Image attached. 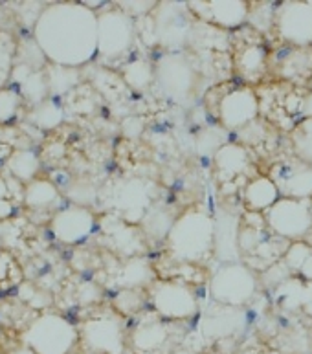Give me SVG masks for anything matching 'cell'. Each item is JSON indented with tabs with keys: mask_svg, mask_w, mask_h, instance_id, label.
Returning <instances> with one entry per match:
<instances>
[{
	"mask_svg": "<svg viewBox=\"0 0 312 354\" xmlns=\"http://www.w3.org/2000/svg\"><path fill=\"white\" fill-rule=\"evenodd\" d=\"M122 77L129 88L142 92L154 83V66L145 59H134L131 63L123 64Z\"/></svg>",
	"mask_w": 312,
	"mask_h": 354,
	"instance_id": "83f0119b",
	"label": "cell"
},
{
	"mask_svg": "<svg viewBox=\"0 0 312 354\" xmlns=\"http://www.w3.org/2000/svg\"><path fill=\"white\" fill-rule=\"evenodd\" d=\"M154 83L162 94L176 105L190 106L195 101L199 75L185 53L165 52L154 64Z\"/></svg>",
	"mask_w": 312,
	"mask_h": 354,
	"instance_id": "3957f363",
	"label": "cell"
},
{
	"mask_svg": "<svg viewBox=\"0 0 312 354\" xmlns=\"http://www.w3.org/2000/svg\"><path fill=\"white\" fill-rule=\"evenodd\" d=\"M8 169L21 182H33L39 173V156L33 151H13L8 158Z\"/></svg>",
	"mask_w": 312,
	"mask_h": 354,
	"instance_id": "484cf974",
	"label": "cell"
},
{
	"mask_svg": "<svg viewBox=\"0 0 312 354\" xmlns=\"http://www.w3.org/2000/svg\"><path fill=\"white\" fill-rule=\"evenodd\" d=\"M257 292V277L243 263L221 265L210 279V297L219 305L244 307Z\"/></svg>",
	"mask_w": 312,
	"mask_h": 354,
	"instance_id": "52a82bcc",
	"label": "cell"
},
{
	"mask_svg": "<svg viewBox=\"0 0 312 354\" xmlns=\"http://www.w3.org/2000/svg\"><path fill=\"white\" fill-rule=\"evenodd\" d=\"M281 74L286 77H296L312 68V53L305 52V48H296L286 55L283 61H279Z\"/></svg>",
	"mask_w": 312,
	"mask_h": 354,
	"instance_id": "4dcf8cb0",
	"label": "cell"
},
{
	"mask_svg": "<svg viewBox=\"0 0 312 354\" xmlns=\"http://www.w3.org/2000/svg\"><path fill=\"white\" fill-rule=\"evenodd\" d=\"M275 30L277 35L291 46H312L311 2H281L275 11Z\"/></svg>",
	"mask_w": 312,
	"mask_h": 354,
	"instance_id": "30bf717a",
	"label": "cell"
},
{
	"mask_svg": "<svg viewBox=\"0 0 312 354\" xmlns=\"http://www.w3.org/2000/svg\"><path fill=\"white\" fill-rule=\"evenodd\" d=\"M10 81L13 83V90L21 97H26L37 106L46 101V94L50 92L48 75L44 72L33 70L22 63H17L11 70Z\"/></svg>",
	"mask_w": 312,
	"mask_h": 354,
	"instance_id": "d6986e66",
	"label": "cell"
},
{
	"mask_svg": "<svg viewBox=\"0 0 312 354\" xmlns=\"http://www.w3.org/2000/svg\"><path fill=\"white\" fill-rule=\"evenodd\" d=\"M136 24L120 8H111L98 15V57L111 64L122 61L134 44Z\"/></svg>",
	"mask_w": 312,
	"mask_h": 354,
	"instance_id": "8992f818",
	"label": "cell"
},
{
	"mask_svg": "<svg viewBox=\"0 0 312 354\" xmlns=\"http://www.w3.org/2000/svg\"><path fill=\"white\" fill-rule=\"evenodd\" d=\"M173 222H175V218L160 207V209H149L147 215L143 217L142 224L147 235L160 241V239H167L171 227H173Z\"/></svg>",
	"mask_w": 312,
	"mask_h": 354,
	"instance_id": "f546056e",
	"label": "cell"
},
{
	"mask_svg": "<svg viewBox=\"0 0 312 354\" xmlns=\"http://www.w3.org/2000/svg\"><path fill=\"white\" fill-rule=\"evenodd\" d=\"M151 24L154 43L165 48L167 53H178L191 44L195 17L187 2H158Z\"/></svg>",
	"mask_w": 312,
	"mask_h": 354,
	"instance_id": "277c9868",
	"label": "cell"
},
{
	"mask_svg": "<svg viewBox=\"0 0 312 354\" xmlns=\"http://www.w3.org/2000/svg\"><path fill=\"white\" fill-rule=\"evenodd\" d=\"M46 75L50 92H55V94L68 92L77 83V70L74 68H63V66H55L53 64L52 68H50V74Z\"/></svg>",
	"mask_w": 312,
	"mask_h": 354,
	"instance_id": "e575fe53",
	"label": "cell"
},
{
	"mask_svg": "<svg viewBox=\"0 0 312 354\" xmlns=\"http://www.w3.org/2000/svg\"><path fill=\"white\" fill-rule=\"evenodd\" d=\"M259 116V100L252 88H233L219 101V120L226 131H241Z\"/></svg>",
	"mask_w": 312,
	"mask_h": 354,
	"instance_id": "5bb4252c",
	"label": "cell"
},
{
	"mask_svg": "<svg viewBox=\"0 0 312 354\" xmlns=\"http://www.w3.org/2000/svg\"><path fill=\"white\" fill-rule=\"evenodd\" d=\"M151 279H153V268L143 257H133L118 275L120 285L125 288H140L147 285Z\"/></svg>",
	"mask_w": 312,
	"mask_h": 354,
	"instance_id": "f1b7e54d",
	"label": "cell"
},
{
	"mask_svg": "<svg viewBox=\"0 0 312 354\" xmlns=\"http://www.w3.org/2000/svg\"><path fill=\"white\" fill-rule=\"evenodd\" d=\"M246 325V312L243 307H228V305H219L208 308L202 314L201 333L206 339L217 342V339L230 338L241 333Z\"/></svg>",
	"mask_w": 312,
	"mask_h": 354,
	"instance_id": "9a60e30c",
	"label": "cell"
},
{
	"mask_svg": "<svg viewBox=\"0 0 312 354\" xmlns=\"http://www.w3.org/2000/svg\"><path fill=\"white\" fill-rule=\"evenodd\" d=\"M281 198H312V165L302 158H285L268 171Z\"/></svg>",
	"mask_w": 312,
	"mask_h": 354,
	"instance_id": "7c38bea8",
	"label": "cell"
},
{
	"mask_svg": "<svg viewBox=\"0 0 312 354\" xmlns=\"http://www.w3.org/2000/svg\"><path fill=\"white\" fill-rule=\"evenodd\" d=\"M283 263L286 268L291 270V274H300L307 281H312V246L307 243H294L291 248L285 252Z\"/></svg>",
	"mask_w": 312,
	"mask_h": 354,
	"instance_id": "4316f807",
	"label": "cell"
},
{
	"mask_svg": "<svg viewBox=\"0 0 312 354\" xmlns=\"http://www.w3.org/2000/svg\"><path fill=\"white\" fill-rule=\"evenodd\" d=\"M112 204L127 222H142L151 209L149 185L142 180H125L112 191Z\"/></svg>",
	"mask_w": 312,
	"mask_h": 354,
	"instance_id": "e0dca14e",
	"label": "cell"
},
{
	"mask_svg": "<svg viewBox=\"0 0 312 354\" xmlns=\"http://www.w3.org/2000/svg\"><path fill=\"white\" fill-rule=\"evenodd\" d=\"M59 198V189L53 182L44 178H35L24 187V204L30 209H48Z\"/></svg>",
	"mask_w": 312,
	"mask_h": 354,
	"instance_id": "cb8c5ba5",
	"label": "cell"
},
{
	"mask_svg": "<svg viewBox=\"0 0 312 354\" xmlns=\"http://www.w3.org/2000/svg\"><path fill=\"white\" fill-rule=\"evenodd\" d=\"M8 196H10V189H8V184L4 180L0 178V207H4L6 212H11V204L8 202Z\"/></svg>",
	"mask_w": 312,
	"mask_h": 354,
	"instance_id": "60d3db41",
	"label": "cell"
},
{
	"mask_svg": "<svg viewBox=\"0 0 312 354\" xmlns=\"http://www.w3.org/2000/svg\"><path fill=\"white\" fill-rule=\"evenodd\" d=\"M30 120H32L35 125H39V127L53 129L63 122V109H61L57 103H53L52 100H46L43 101L41 105L33 106L32 114H30Z\"/></svg>",
	"mask_w": 312,
	"mask_h": 354,
	"instance_id": "1f68e13d",
	"label": "cell"
},
{
	"mask_svg": "<svg viewBox=\"0 0 312 354\" xmlns=\"http://www.w3.org/2000/svg\"><path fill=\"white\" fill-rule=\"evenodd\" d=\"M149 297L156 314L164 319H187L199 310L195 292L178 281H154Z\"/></svg>",
	"mask_w": 312,
	"mask_h": 354,
	"instance_id": "9c48e42d",
	"label": "cell"
},
{
	"mask_svg": "<svg viewBox=\"0 0 312 354\" xmlns=\"http://www.w3.org/2000/svg\"><path fill=\"white\" fill-rule=\"evenodd\" d=\"M311 4H312V0H311Z\"/></svg>",
	"mask_w": 312,
	"mask_h": 354,
	"instance_id": "f6af8a7d",
	"label": "cell"
},
{
	"mask_svg": "<svg viewBox=\"0 0 312 354\" xmlns=\"http://www.w3.org/2000/svg\"><path fill=\"white\" fill-rule=\"evenodd\" d=\"M187 6L195 19L221 30L243 26L250 15V2L244 0H210V2L195 0V2H187Z\"/></svg>",
	"mask_w": 312,
	"mask_h": 354,
	"instance_id": "4fadbf2b",
	"label": "cell"
},
{
	"mask_svg": "<svg viewBox=\"0 0 312 354\" xmlns=\"http://www.w3.org/2000/svg\"><path fill=\"white\" fill-rule=\"evenodd\" d=\"M10 354H37L33 349H30L28 345H19V347H15L13 351H10Z\"/></svg>",
	"mask_w": 312,
	"mask_h": 354,
	"instance_id": "7bdbcfd3",
	"label": "cell"
},
{
	"mask_svg": "<svg viewBox=\"0 0 312 354\" xmlns=\"http://www.w3.org/2000/svg\"><path fill=\"white\" fill-rule=\"evenodd\" d=\"M114 305L123 314H134L143 305V297L140 296L138 288H125L120 296L114 299Z\"/></svg>",
	"mask_w": 312,
	"mask_h": 354,
	"instance_id": "8d00e7d4",
	"label": "cell"
},
{
	"mask_svg": "<svg viewBox=\"0 0 312 354\" xmlns=\"http://www.w3.org/2000/svg\"><path fill=\"white\" fill-rule=\"evenodd\" d=\"M80 338L86 349L95 354H123L125 336L118 316H95L83 323Z\"/></svg>",
	"mask_w": 312,
	"mask_h": 354,
	"instance_id": "8fae6325",
	"label": "cell"
},
{
	"mask_svg": "<svg viewBox=\"0 0 312 354\" xmlns=\"http://www.w3.org/2000/svg\"><path fill=\"white\" fill-rule=\"evenodd\" d=\"M169 338V328L160 319H143L133 330V345L138 353H154Z\"/></svg>",
	"mask_w": 312,
	"mask_h": 354,
	"instance_id": "7402d4cb",
	"label": "cell"
},
{
	"mask_svg": "<svg viewBox=\"0 0 312 354\" xmlns=\"http://www.w3.org/2000/svg\"><path fill=\"white\" fill-rule=\"evenodd\" d=\"M265 217L277 237L300 243L312 232V202L311 198H279Z\"/></svg>",
	"mask_w": 312,
	"mask_h": 354,
	"instance_id": "ba28073f",
	"label": "cell"
},
{
	"mask_svg": "<svg viewBox=\"0 0 312 354\" xmlns=\"http://www.w3.org/2000/svg\"><path fill=\"white\" fill-rule=\"evenodd\" d=\"M118 8L125 11L129 17H143L149 11H153L158 2H116Z\"/></svg>",
	"mask_w": 312,
	"mask_h": 354,
	"instance_id": "ab89813d",
	"label": "cell"
},
{
	"mask_svg": "<svg viewBox=\"0 0 312 354\" xmlns=\"http://www.w3.org/2000/svg\"><path fill=\"white\" fill-rule=\"evenodd\" d=\"M224 131L219 127H208L206 131H202L196 138V151L202 156H213L219 153V149L226 145L224 143Z\"/></svg>",
	"mask_w": 312,
	"mask_h": 354,
	"instance_id": "836d02e7",
	"label": "cell"
},
{
	"mask_svg": "<svg viewBox=\"0 0 312 354\" xmlns=\"http://www.w3.org/2000/svg\"><path fill=\"white\" fill-rule=\"evenodd\" d=\"M215 221V241H213V255L223 265L239 263L241 246H239V217L228 209H217L213 215Z\"/></svg>",
	"mask_w": 312,
	"mask_h": 354,
	"instance_id": "ac0fdd59",
	"label": "cell"
},
{
	"mask_svg": "<svg viewBox=\"0 0 312 354\" xmlns=\"http://www.w3.org/2000/svg\"><path fill=\"white\" fill-rule=\"evenodd\" d=\"M22 97L13 88H0V123L10 122L15 116Z\"/></svg>",
	"mask_w": 312,
	"mask_h": 354,
	"instance_id": "d590c367",
	"label": "cell"
},
{
	"mask_svg": "<svg viewBox=\"0 0 312 354\" xmlns=\"http://www.w3.org/2000/svg\"><path fill=\"white\" fill-rule=\"evenodd\" d=\"M68 196L74 202H77V206L86 207L89 204H92V202L95 201V196H98V191H95L90 184H85V187H83V184L80 182V184H74L72 187H70Z\"/></svg>",
	"mask_w": 312,
	"mask_h": 354,
	"instance_id": "74e56055",
	"label": "cell"
},
{
	"mask_svg": "<svg viewBox=\"0 0 312 354\" xmlns=\"http://www.w3.org/2000/svg\"><path fill=\"white\" fill-rule=\"evenodd\" d=\"M95 217L89 207L72 206L53 215L52 232L64 244H77L94 232Z\"/></svg>",
	"mask_w": 312,
	"mask_h": 354,
	"instance_id": "2e32d148",
	"label": "cell"
},
{
	"mask_svg": "<svg viewBox=\"0 0 312 354\" xmlns=\"http://www.w3.org/2000/svg\"><path fill=\"white\" fill-rule=\"evenodd\" d=\"M213 162H215V171H217L219 178L224 180V182H230L235 176L243 175L246 167H248L250 158L246 149H243L241 145H235V143H226V145L219 149Z\"/></svg>",
	"mask_w": 312,
	"mask_h": 354,
	"instance_id": "44dd1931",
	"label": "cell"
},
{
	"mask_svg": "<svg viewBox=\"0 0 312 354\" xmlns=\"http://www.w3.org/2000/svg\"><path fill=\"white\" fill-rule=\"evenodd\" d=\"M215 241V221L201 207H190L175 218L169 235L167 248L169 254L178 261L195 263L213 254Z\"/></svg>",
	"mask_w": 312,
	"mask_h": 354,
	"instance_id": "7a4b0ae2",
	"label": "cell"
},
{
	"mask_svg": "<svg viewBox=\"0 0 312 354\" xmlns=\"http://www.w3.org/2000/svg\"><path fill=\"white\" fill-rule=\"evenodd\" d=\"M303 312L312 317V281L305 283V303H303Z\"/></svg>",
	"mask_w": 312,
	"mask_h": 354,
	"instance_id": "b9f144b4",
	"label": "cell"
},
{
	"mask_svg": "<svg viewBox=\"0 0 312 354\" xmlns=\"http://www.w3.org/2000/svg\"><path fill=\"white\" fill-rule=\"evenodd\" d=\"M33 41L52 64L77 70L98 55V13L85 2L46 6L33 26Z\"/></svg>",
	"mask_w": 312,
	"mask_h": 354,
	"instance_id": "6da1fadb",
	"label": "cell"
},
{
	"mask_svg": "<svg viewBox=\"0 0 312 354\" xmlns=\"http://www.w3.org/2000/svg\"><path fill=\"white\" fill-rule=\"evenodd\" d=\"M11 39L0 35V83L10 80L11 75V50H10Z\"/></svg>",
	"mask_w": 312,
	"mask_h": 354,
	"instance_id": "f35d334b",
	"label": "cell"
},
{
	"mask_svg": "<svg viewBox=\"0 0 312 354\" xmlns=\"http://www.w3.org/2000/svg\"><path fill=\"white\" fill-rule=\"evenodd\" d=\"M292 142H294L297 158L312 165V118L297 123L292 133Z\"/></svg>",
	"mask_w": 312,
	"mask_h": 354,
	"instance_id": "d6a6232c",
	"label": "cell"
},
{
	"mask_svg": "<svg viewBox=\"0 0 312 354\" xmlns=\"http://www.w3.org/2000/svg\"><path fill=\"white\" fill-rule=\"evenodd\" d=\"M169 354H201V353L195 349H191V347H178V349L171 351Z\"/></svg>",
	"mask_w": 312,
	"mask_h": 354,
	"instance_id": "ee69618b",
	"label": "cell"
},
{
	"mask_svg": "<svg viewBox=\"0 0 312 354\" xmlns=\"http://www.w3.org/2000/svg\"><path fill=\"white\" fill-rule=\"evenodd\" d=\"M274 299L277 307L283 310L294 312L303 310V303H305V283L297 277H291L285 283H281L274 290Z\"/></svg>",
	"mask_w": 312,
	"mask_h": 354,
	"instance_id": "d4e9b609",
	"label": "cell"
},
{
	"mask_svg": "<svg viewBox=\"0 0 312 354\" xmlns=\"http://www.w3.org/2000/svg\"><path fill=\"white\" fill-rule=\"evenodd\" d=\"M279 198V191L268 176H257L250 180L244 187V204L252 213H266Z\"/></svg>",
	"mask_w": 312,
	"mask_h": 354,
	"instance_id": "ffe728a7",
	"label": "cell"
},
{
	"mask_svg": "<svg viewBox=\"0 0 312 354\" xmlns=\"http://www.w3.org/2000/svg\"><path fill=\"white\" fill-rule=\"evenodd\" d=\"M266 70V52L263 46L246 44L235 52V72L243 80L257 81Z\"/></svg>",
	"mask_w": 312,
	"mask_h": 354,
	"instance_id": "603a6c76",
	"label": "cell"
},
{
	"mask_svg": "<svg viewBox=\"0 0 312 354\" xmlns=\"http://www.w3.org/2000/svg\"><path fill=\"white\" fill-rule=\"evenodd\" d=\"M80 339V333L66 317L46 312L35 317L22 333V344L37 354H68Z\"/></svg>",
	"mask_w": 312,
	"mask_h": 354,
	"instance_id": "5b68a950",
	"label": "cell"
}]
</instances>
